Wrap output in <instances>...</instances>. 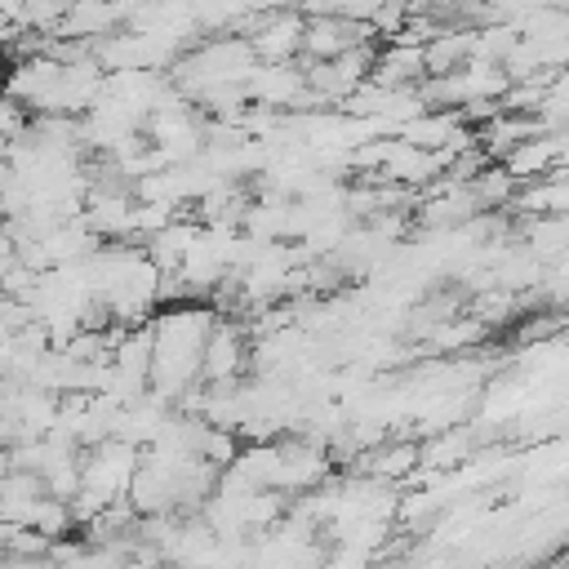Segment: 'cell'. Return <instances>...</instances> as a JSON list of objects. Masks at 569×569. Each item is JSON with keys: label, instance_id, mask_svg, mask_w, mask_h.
Returning a JSON list of instances; mask_svg holds the SVG:
<instances>
[{"label": "cell", "instance_id": "1", "mask_svg": "<svg viewBox=\"0 0 569 569\" xmlns=\"http://www.w3.org/2000/svg\"><path fill=\"white\" fill-rule=\"evenodd\" d=\"M209 329H213V316L200 307L164 311L151 325V391L160 400H173L196 387Z\"/></svg>", "mask_w": 569, "mask_h": 569}, {"label": "cell", "instance_id": "2", "mask_svg": "<svg viewBox=\"0 0 569 569\" xmlns=\"http://www.w3.org/2000/svg\"><path fill=\"white\" fill-rule=\"evenodd\" d=\"M244 369V333L236 325H218L204 338V360H200V378L209 382H231Z\"/></svg>", "mask_w": 569, "mask_h": 569}, {"label": "cell", "instance_id": "3", "mask_svg": "<svg viewBox=\"0 0 569 569\" xmlns=\"http://www.w3.org/2000/svg\"><path fill=\"white\" fill-rule=\"evenodd\" d=\"M418 458H422V453H418V445L396 440V445H382V449L365 453V467H369V476H373V480H400V476H409V471H413V462H418Z\"/></svg>", "mask_w": 569, "mask_h": 569}]
</instances>
